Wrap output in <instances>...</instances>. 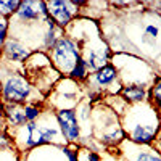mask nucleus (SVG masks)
<instances>
[{
	"instance_id": "nucleus-6",
	"label": "nucleus",
	"mask_w": 161,
	"mask_h": 161,
	"mask_svg": "<svg viewBox=\"0 0 161 161\" xmlns=\"http://www.w3.org/2000/svg\"><path fill=\"white\" fill-rule=\"evenodd\" d=\"M158 134V126L156 123L150 119H145V121H136L132 123L130 129H129V137L134 143H142L147 145L150 143Z\"/></svg>"
},
{
	"instance_id": "nucleus-22",
	"label": "nucleus",
	"mask_w": 161,
	"mask_h": 161,
	"mask_svg": "<svg viewBox=\"0 0 161 161\" xmlns=\"http://www.w3.org/2000/svg\"><path fill=\"white\" fill-rule=\"evenodd\" d=\"M156 36H158V28H156V26H153V24L147 26V28H145V39H148V37L156 39Z\"/></svg>"
},
{
	"instance_id": "nucleus-2",
	"label": "nucleus",
	"mask_w": 161,
	"mask_h": 161,
	"mask_svg": "<svg viewBox=\"0 0 161 161\" xmlns=\"http://www.w3.org/2000/svg\"><path fill=\"white\" fill-rule=\"evenodd\" d=\"M52 60L53 66L64 74H71L74 66L80 60L79 57V48L77 45L68 37H60L55 47L52 48Z\"/></svg>"
},
{
	"instance_id": "nucleus-9",
	"label": "nucleus",
	"mask_w": 161,
	"mask_h": 161,
	"mask_svg": "<svg viewBox=\"0 0 161 161\" xmlns=\"http://www.w3.org/2000/svg\"><path fill=\"white\" fill-rule=\"evenodd\" d=\"M26 124L28 121L24 116V105H5V126L8 129L16 130Z\"/></svg>"
},
{
	"instance_id": "nucleus-10",
	"label": "nucleus",
	"mask_w": 161,
	"mask_h": 161,
	"mask_svg": "<svg viewBox=\"0 0 161 161\" xmlns=\"http://www.w3.org/2000/svg\"><path fill=\"white\" fill-rule=\"evenodd\" d=\"M123 139H124L123 129H121L118 124H111V126H108V127L105 129V132L102 134V139L100 140L103 143H106V145H116Z\"/></svg>"
},
{
	"instance_id": "nucleus-15",
	"label": "nucleus",
	"mask_w": 161,
	"mask_h": 161,
	"mask_svg": "<svg viewBox=\"0 0 161 161\" xmlns=\"http://www.w3.org/2000/svg\"><path fill=\"white\" fill-rule=\"evenodd\" d=\"M24 116L28 123H37V119L42 116V110L37 103H26L24 105Z\"/></svg>"
},
{
	"instance_id": "nucleus-5",
	"label": "nucleus",
	"mask_w": 161,
	"mask_h": 161,
	"mask_svg": "<svg viewBox=\"0 0 161 161\" xmlns=\"http://www.w3.org/2000/svg\"><path fill=\"white\" fill-rule=\"evenodd\" d=\"M15 16L21 23H32V21H39V19L45 21V18H48V11H47L45 2L28 0V2H21L18 11L15 13Z\"/></svg>"
},
{
	"instance_id": "nucleus-14",
	"label": "nucleus",
	"mask_w": 161,
	"mask_h": 161,
	"mask_svg": "<svg viewBox=\"0 0 161 161\" xmlns=\"http://www.w3.org/2000/svg\"><path fill=\"white\" fill-rule=\"evenodd\" d=\"M21 2L18 0H0V16L2 18H10L11 15H15L18 11Z\"/></svg>"
},
{
	"instance_id": "nucleus-19",
	"label": "nucleus",
	"mask_w": 161,
	"mask_h": 161,
	"mask_svg": "<svg viewBox=\"0 0 161 161\" xmlns=\"http://www.w3.org/2000/svg\"><path fill=\"white\" fill-rule=\"evenodd\" d=\"M11 147H15L11 136H10V134H7L5 130H0V152L10 150Z\"/></svg>"
},
{
	"instance_id": "nucleus-11",
	"label": "nucleus",
	"mask_w": 161,
	"mask_h": 161,
	"mask_svg": "<svg viewBox=\"0 0 161 161\" xmlns=\"http://www.w3.org/2000/svg\"><path fill=\"white\" fill-rule=\"evenodd\" d=\"M123 97H124V100H127L130 103H139V102L145 100L147 92L142 86H127L123 89Z\"/></svg>"
},
{
	"instance_id": "nucleus-13",
	"label": "nucleus",
	"mask_w": 161,
	"mask_h": 161,
	"mask_svg": "<svg viewBox=\"0 0 161 161\" xmlns=\"http://www.w3.org/2000/svg\"><path fill=\"white\" fill-rule=\"evenodd\" d=\"M106 60V55L103 52H97V50H92L90 53H89V58L86 60V63H87V68H90V69H102L103 66H105V61Z\"/></svg>"
},
{
	"instance_id": "nucleus-3",
	"label": "nucleus",
	"mask_w": 161,
	"mask_h": 161,
	"mask_svg": "<svg viewBox=\"0 0 161 161\" xmlns=\"http://www.w3.org/2000/svg\"><path fill=\"white\" fill-rule=\"evenodd\" d=\"M11 139L19 152H29V150L39 148V147L48 145L45 134L39 123H28L26 126L13 130Z\"/></svg>"
},
{
	"instance_id": "nucleus-7",
	"label": "nucleus",
	"mask_w": 161,
	"mask_h": 161,
	"mask_svg": "<svg viewBox=\"0 0 161 161\" xmlns=\"http://www.w3.org/2000/svg\"><path fill=\"white\" fill-rule=\"evenodd\" d=\"M45 5H47L48 16L55 21L57 26L64 28V26L71 21V15H73V10L69 8L71 2H60V0H55V2H45Z\"/></svg>"
},
{
	"instance_id": "nucleus-18",
	"label": "nucleus",
	"mask_w": 161,
	"mask_h": 161,
	"mask_svg": "<svg viewBox=\"0 0 161 161\" xmlns=\"http://www.w3.org/2000/svg\"><path fill=\"white\" fill-rule=\"evenodd\" d=\"M69 76L74 77V79H84V77L87 76V63H86V60L80 58V60L77 61V64L74 66V69L71 71Z\"/></svg>"
},
{
	"instance_id": "nucleus-4",
	"label": "nucleus",
	"mask_w": 161,
	"mask_h": 161,
	"mask_svg": "<svg viewBox=\"0 0 161 161\" xmlns=\"http://www.w3.org/2000/svg\"><path fill=\"white\" fill-rule=\"evenodd\" d=\"M55 118H57L58 127L63 134L64 140L69 142V143L77 142L79 137H80V127H79V123H77L76 111L71 110V108H61V110H58Z\"/></svg>"
},
{
	"instance_id": "nucleus-21",
	"label": "nucleus",
	"mask_w": 161,
	"mask_h": 161,
	"mask_svg": "<svg viewBox=\"0 0 161 161\" xmlns=\"http://www.w3.org/2000/svg\"><path fill=\"white\" fill-rule=\"evenodd\" d=\"M77 161H100V159L90 150H80V152H77Z\"/></svg>"
},
{
	"instance_id": "nucleus-16",
	"label": "nucleus",
	"mask_w": 161,
	"mask_h": 161,
	"mask_svg": "<svg viewBox=\"0 0 161 161\" xmlns=\"http://www.w3.org/2000/svg\"><path fill=\"white\" fill-rule=\"evenodd\" d=\"M150 98L155 105V108L161 111V79H156L155 86L150 90Z\"/></svg>"
},
{
	"instance_id": "nucleus-1",
	"label": "nucleus",
	"mask_w": 161,
	"mask_h": 161,
	"mask_svg": "<svg viewBox=\"0 0 161 161\" xmlns=\"http://www.w3.org/2000/svg\"><path fill=\"white\" fill-rule=\"evenodd\" d=\"M34 87L31 80L21 73H11L2 82L0 97L5 105H26L31 103V95Z\"/></svg>"
},
{
	"instance_id": "nucleus-23",
	"label": "nucleus",
	"mask_w": 161,
	"mask_h": 161,
	"mask_svg": "<svg viewBox=\"0 0 161 161\" xmlns=\"http://www.w3.org/2000/svg\"><path fill=\"white\" fill-rule=\"evenodd\" d=\"M5 105L0 100V130H5Z\"/></svg>"
},
{
	"instance_id": "nucleus-8",
	"label": "nucleus",
	"mask_w": 161,
	"mask_h": 161,
	"mask_svg": "<svg viewBox=\"0 0 161 161\" xmlns=\"http://www.w3.org/2000/svg\"><path fill=\"white\" fill-rule=\"evenodd\" d=\"M3 55L8 58V61H18L23 63L31 57L29 48L24 44H21L16 39H7V42L3 45Z\"/></svg>"
},
{
	"instance_id": "nucleus-12",
	"label": "nucleus",
	"mask_w": 161,
	"mask_h": 161,
	"mask_svg": "<svg viewBox=\"0 0 161 161\" xmlns=\"http://www.w3.org/2000/svg\"><path fill=\"white\" fill-rule=\"evenodd\" d=\"M114 79H116V69L113 68V66H110V64H105L102 69H98L95 73V80H97V84H100V86H108V84L113 82Z\"/></svg>"
},
{
	"instance_id": "nucleus-20",
	"label": "nucleus",
	"mask_w": 161,
	"mask_h": 161,
	"mask_svg": "<svg viewBox=\"0 0 161 161\" xmlns=\"http://www.w3.org/2000/svg\"><path fill=\"white\" fill-rule=\"evenodd\" d=\"M7 34H8V21L0 16V48H3L7 42V39H8Z\"/></svg>"
},
{
	"instance_id": "nucleus-17",
	"label": "nucleus",
	"mask_w": 161,
	"mask_h": 161,
	"mask_svg": "<svg viewBox=\"0 0 161 161\" xmlns=\"http://www.w3.org/2000/svg\"><path fill=\"white\" fill-rule=\"evenodd\" d=\"M134 161H161V155H158L155 150H142L136 155Z\"/></svg>"
}]
</instances>
